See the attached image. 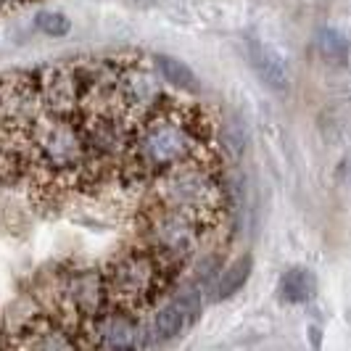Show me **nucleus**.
<instances>
[{
  "label": "nucleus",
  "instance_id": "nucleus-8",
  "mask_svg": "<svg viewBox=\"0 0 351 351\" xmlns=\"http://www.w3.org/2000/svg\"><path fill=\"white\" fill-rule=\"evenodd\" d=\"M198 317V293L195 288H185L177 293L169 304H164L154 317V330L158 341H172L182 333L191 322Z\"/></svg>",
  "mask_w": 351,
  "mask_h": 351
},
{
  "label": "nucleus",
  "instance_id": "nucleus-5",
  "mask_svg": "<svg viewBox=\"0 0 351 351\" xmlns=\"http://www.w3.org/2000/svg\"><path fill=\"white\" fill-rule=\"evenodd\" d=\"M61 306H64L66 317H69L71 322H77L80 328L88 319L106 312V306H108V291H106L104 272L80 269V272L66 275L64 288H61Z\"/></svg>",
  "mask_w": 351,
  "mask_h": 351
},
{
  "label": "nucleus",
  "instance_id": "nucleus-11",
  "mask_svg": "<svg viewBox=\"0 0 351 351\" xmlns=\"http://www.w3.org/2000/svg\"><path fill=\"white\" fill-rule=\"evenodd\" d=\"M251 256H241V259H235V262L230 264L228 269L219 275V280L214 282V293H211V299L214 301H225L230 296H235L243 285H246L248 275H251Z\"/></svg>",
  "mask_w": 351,
  "mask_h": 351
},
{
  "label": "nucleus",
  "instance_id": "nucleus-4",
  "mask_svg": "<svg viewBox=\"0 0 351 351\" xmlns=\"http://www.w3.org/2000/svg\"><path fill=\"white\" fill-rule=\"evenodd\" d=\"M201 228L204 225L193 217L156 204L148 217V248H154L167 264L182 262L198 248Z\"/></svg>",
  "mask_w": 351,
  "mask_h": 351
},
{
  "label": "nucleus",
  "instance_id": "nucleus-7",
  "mask_svg": "<svg viewBox=\"0 0 351 351\" xmlns=\"http://www.w3.org/2000/svg\"><path fill=\"white\" fill-rule=\"evenodd\" d=\"M246 51H248V61H251V66L256 71V77L272 93L285 95L288 88H291V74H288L285 58H282L280 53L275 51L272 45L262 43V40H254V37H248Z\"/></svg>",
  "mask_w": 351,
  "mask_h": 351
},
{
  "label": "nucleus",
  "instance_id": "nucleus-12",
  "mask_svg": "<svg viewBox=\"0 0 351 351\" xmlns=\"http://www.w3.org/2000/svg\"><path fill=\"white\" fill-rule=\"evenodd\" d=\"M156 69L161 74V80H167L169 85H175L180 90H195L198 88V80H195L193 69L188 64H182L180 58L172 56H156Z\"/></svg>",
  "mask_w": 351,
  "mask_h": 351
},
{
  "label": "nucleus",
  "instance_id": "nucleus-1",
  "mask_svg": "<svg viewBox=\"0 0 351 351\" xmlns=\"http://www.w3.org/2000/svg\"><path fill=\"white\" fill-rule=\"evenodd\" d=\"M204 135L193 111L169 104L154 106L143 114V122L130 130L124 148V167L138 177L161 175L164 169L198 156Z\"/></svg>",
  "mask_w": 351,
  "mask_h": 351
},
{
  "label": "nucleus",
  "instance_id": "nucleus-14",
  "mask_svg": "<svg viewBox=\"0 0 351 351\" xmlns=\"http://www.w3.org/2000/svg\"><path fill=\"white\" fill-rule=\"evenodd\" d=\"M319 48H322V53L328 58H333V61H343L349 56V43L338 35V32H333V29L319 32Z\"/></svg>",
  "mask_w": 351,
  "mask_h": 351
},
{
  "label": "nucleus",
  "instance_id": "nucleus-10",
  "mask_svg": "<svg viewBox=\"0 0 351 351\" xmlns=\"http://www.w3.org/2000/svg\"><path fill=\"white\" fill-rule=\"evenodd\" d=\"M315 293L317 278L306 267H293L280 278V299L288 304H306L309 299H315Z\"/></svg>",
  "mask_w": 351,
  "mask_h": 351
},
{
  "label": "nucleus",
  "instance_id": "nucleus-9",
  "mask_svg": "<svg viewBox=\"0 0 351 351\" xmlns=\"http://www.w3.org/2000/svg\"><path fill=\"white\" fill-rule=\"evenodd\" d=\"M24 349H77L80 341H74L66 325L56 322L53 317H35L24 325L21 330V341H19Z\"/></svg>",
  "mask_w": 351,
  "mask_h": 351
},
{
  "label": "nucleus",
  "instance_id": "nucleus-13",
  "mask_svg": "<svg viewBox=\"0 0 351 351\" xmlns=\"http://www.w3.org/2000/svg\"><path fill=\"white\" fill-rule=\"evenodd\" d=\"M35 24H37V29L48 37H64L69 32V19L64 16V14H56V11H43V14H37Z\"/></svg>",
  "mask_w": 351,
  "mask_h": 351
},
{
  "label": "nucleus",
  "instance_id": "nucleus-3",
  "mask_svg": "<svg viewBox=\"0 0 351 351\" xmlns=\"http://www.w3.org/2000/svg\"><path fill=\"white\" fill-rule=\"evenodd\" d=\"M156 204L206 225L222 209V185L211 169L191 158L156 175Z\"/></svg>",
  "mask_w": 351,
  "mask_h": 351
},
{
  "label": "nucleus",
  "instance_id": "nucleus-6",
  "mask_svg": "<svg viewBox=\"0 0 351 351\" xmlns=\"http://www.w3.org/2000/svg\"><path fill=\"white\" fill-rule=\"evenodd\" d=\"M82 330L88 335V346H95V349H106V351H127L135 349L141 341V328L135 322L132 312L127 309H106L98 317L88 319L82 325Z\"/></svg>",
  "mask_w": 351,
  "mask_h": 351
},
{
  "label": "nucleus",
  "instance_id": "nucleus-2",
  "mask_svg": "<svg viewBox=\"0 0 351 351\" xmlns=\"http://www.w3.org/2000/svg\"><path fill=\"white\" fill-rule=\"evenodd\" d=\"M167 267L169 264L154 248L124 251L104 272L108 304L127 312H138L143 306L154 304L167 282Z\"/></svg>",
  "mask_w": 351,
  "mask_h": 351
}]
</instances>
